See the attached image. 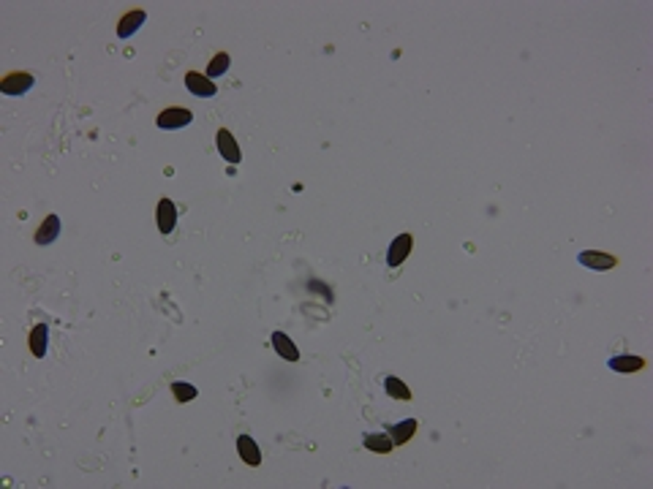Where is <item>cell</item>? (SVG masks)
I'll return each instance as SVG.
<instances>
[{"instance_id":"cell-1","label":"cell","mask_w":653,"mask_h":489,"mask_svg":"<svg viewBox=\"0 0 653 489\" xmlns=\"http://www.w3.org/2000/svg\"><path fill=\"white\" fill-rule=\"evenodd\" d=\"M191 123H194V112L185 109V106H166V109L155 117V125L163 130L185 128V125H191Z\"/></svg>"},{"instance_id":"cell-2","label":"cell","mask_w":653,"mask_h":489,"mask_svg":"<svg viewBox=\"0 0 653 489\" xmlns=\"http://www.w3.org/2000/svg\"><path fill=\"white\" fill-rule=\"evenodd\" d=\"M33 74L31 71H11L0 79V93L3 96H25L33 87Z\"/></svg>"},{"instance_id":"cell-3","label":"cell","mask_w":653,"mask_h":489,"mask_svg":"<svg viewBox=\"0 0 653 489\" xmlns=\"http://www.w3.org/2000/svg\"><path fill=\"white\" fill-rule=\"evenodd\" d=\"M215 147H218V155L229 163H240L243 161V152H240V145L237 139L231 136L229 128H218L215 130Z\"/></svg>"},{"instance_id":"cell-4","label":"cell","mask_w":653,"mask_h":489,"mask_svg":"<svg viewBox=\"0 0 653 489\" xmlns=\"http://www.w3.org/2000/svg\"><path fill=\"white\" fill-rule=\"evenodd\" d=\"M577 261H580V266L593 269V272H607V269L618 266V259L613 253H599V250H583V253H577Z\"/></svg>"},{"instance_id":"cell-5","label":"cell","mask_w":653,"mask_h":489,"mask_svg":"<svg viewBox=\"0 0 653 489\" xmlns=\"http://www.w3.org/2000/svg\"><path fill=\"white\" fill-rule=\"evenodd\" d=\"M414 250V237L411 234H397L387 247V266H400Z\"/></svg>"},{"instance_id":"cell-6","label":"cell","mask_w":653,"mask_h":489,"mask_svg":"<svg viewBox=\"0 0 653 489\" xmlns=\"http://www.w3.org/2000/svg\"><path fill=\"white\" fill-rule=\"evenodd\" d=\"M607 367L618 375H635L640 370H645V359L637 354H615L607 359Z\"/></svg>"},{"instance_id":"cell-7","label":"cell","mask_w":653,"mask_h":489,"mask_svg":"<svg viewBox=\"0 0 653 489\" xmlns=\"http://www.w3.org/2000/svg\"><path fill=\"white\" fill-rule=\"evenodd\" d=\"M57 237H60V218H57V215H47V218L41 220V226L35 228L33 242L38 244V247H47V244H52Z\"/></svg>"},{"instance_id":"cell-8","label":"cell","mask_w":653,"mask_h":489,"mask_svg":"<svg viewBox=\"0 0 653 489\" xmlns=\"http://www.w3.org/2000/svg\"><path fill=\"white\" fill-rule=\"evenodd\" d=\"M145 22H147L145 9H131V11H126V14L120 16V22H117V38H131Z\"/></svg>"},{"instance_id":"cell-9","label":"cell","mask_w":653,"mask_h":489,"mask_svg":"<svg viewBox=\"0 0 653 489\" xmlns=\"http://www.w3.org/2000/svg\"><path fill=\"white\" fill-rule=\"evenodd\" d=\"M185 87H188L191 96H199V98L215 96V82H212L207 74H199V71H188V74H185Z\"/></svg>"},{"instance_id":"cell-10","label":"cell","mask_w":653,"mask_h":489,"mask_svg":"<svg viewBox=\"0 0 653 489\" xmlns=\"http://www.w3.org/2000/svg\"><path fill=\"white\" fill-rule=\"evenodd\" d=\"M237 454L248 468H259L261 465V449L251 435H237Z\"/></svg>"},{"instance_id":"cell-11","label":"cell","mask_w":653,"mask_h":489,"mask_svg":"<svg viewBox=\"0 0 653 489\" xmlns=\"http://www.w3.org/2000/svg\"><path fill=\"white\" fill-rule=\"evenodd\" d=\"M155 220H158V231H161V234H172V231H175V223H177V207H175V201H172V198H161V201H158Z\"/></svg>"},{"instance_id":"cell-12","label":"cell","mask_w":653,"mask_h":489,"mask_svg":"<svg viewBox=\"0 0 653 489\" xmlns=\"http://www.w3.org/2000/svg\"><path fill=\"white\" fill-rule=\"evenodd\" d=\"M28 345H31V354L35 359L47 356L49 348V326L47 324H35L31 329V337H28Z\"/></svg>"},{"instance_id":"cell-13","label":"cell","mask_w":653,"mask_h":489,"mask_svg":"<svg viewBox=\"0 0 653 489\" xmlns=\"http://www.w3.org/2000/svg\"><path fill=\"white\" fill-rule=\"evenodd\" d=\"M417 429H419L417 419H403V422H397L395 427H390V438L395 440V446H406L408 440H414Z\"/></svg>"},{"instance_id":"cell-14","label":"cell","mask_w":653,"mask_h":489,"mask_svg":"<svg viewBox=\"0 0 653 489\" xmlns=\"http://www.w3.org/2000/svg\"><path fill=\"white\" fill-rule=\"evenodd\" d=\"M362 446L368 451H373V454H390L395 449V440L390 438V432H371V435L362 438Z\"/></svg>"},{"instance_id":"cell-15","label":"cell","mask_w":653,"mask_h":489,"mask_svg":"<svg viewBox=\"0 0 653 489\" xmlns=\"http://www.w3.org/2000/svg\"><path fill=\"white\" fill-rule=\"evenodd\" d=\"M273 348H275L278 356L286 359V361H297L300 359V351H297V345H294L286 332H273Z\"/></svg>"},{"instance_id":"cell-16","label":"cell","mask_w":653,"mask_h":489,"mask_svg":"<svg viewBox=\"0 0 653 489\" xmlns=\"http://www.w3.org/2000/svg\"><path fill=\"white\" fill-rule=\"evenodd\" d=\"M384 391H387L390 397H395V400H400V403H408V400H411V389H408L397 375H387V378H384Z\"/></svg>"},{"instance_id":"cell-17","label":"cell","mask_w":653,"mask_h":489,"mask_svg":"<svg viewBox=\"0 0 653 489\" xmlns=\"http://www.w3.org/2000/svg\"><path fill=\"white\" fill-rule=\"evenodd\" d=\"M229 65H231V57H229V52H224V49H221V52H215V55H212V60L207 63V77H210V79H218V77H224V74L229 71Z\"/></svg>"},{"instance_id":"cell-18","label":"cell","mask_w":653,"mask_h":489,"mask_svg":"<svg viewBox=\"0 0 653 489\" xmlns=\"http://www.w3.org/2000/svg\"><path fill=\"white\" fill-rule=\"evenodd\" d=\"M172 397H175L177 403H191L194 397H199V391H196L194 383H182V381H177V383H172Z\"/></svg>"}]
</instances>
